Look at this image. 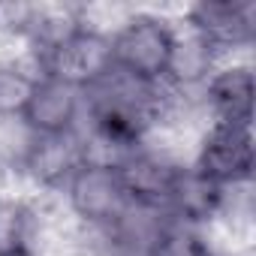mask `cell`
Wrapping results in <instances>:
<instances>
[{"instance_id": "11", "label": "cell", "mask_w": 256, "mask_h": 256, "mask_svg": "<svg viewBox=\"0 0 256 256\" xmlns=\"http://www.w3.org/2000/svg\"><path fill=\"white\" fill-rule=\"evenodd\" d=\"M226 196H229L226 190L205 181L193 166H181V175H178L175 190L166 205V217L202 229L208 220H214L220 214V208L226 205Z\"/></svg>"}, {"instance_id": "6", "label": "cell", "mask_w": 256, "mask_h": 256, "mask_svg": "<svg viewBox=\"0 0 256 256\" xmlns=\"http://www.w3.org/2000/svg\"><path fill=\"white\" fill-rule=\"evenodd\" d=\"M190 36L217 54L247 48L256 40V4L253 0H202L187 10Z\"/></svg>"}, {"instance_id": "3", "label": "cell", "mask_w": 256, "mask_h": 256, "mask_svg": "<svg viewBox=\"0 0 256 256\" xmlns=\"http://www.w3.org/2000/svg\"><path fill=\"white\" fill-rule=\"evenodd\" d=\"M60 193L66 196L70 211L82 223L100 229L102 235L112 232L126 217V211L133 208L130 196H126V190L120 184V175H118L114 163H108V160L88 157L70 175V181L64 184Z\"/></svg>"}, {"instance_id": "9", "label": "cell", "mask_w": 256, "mask_h": 256, "mask_svg": "<svg viewBox=\"0 0 256 256\" xmlns=\"http://www.w3.org/2000/svg\"><path fill=\"white\" fill-rule=\"evenodd\" d=\"M205 102L211 108L214 124H232V126H253V94L256 78L247 64H226L211 70V76L202 82Z\"/></svg>"}, {"instance_id": "4", "label": "cell", "mask_w": 256, "mask_h": 256, "mask_svg": "<svg viewBox=\"0 0 256 256\" xmlns=\"http://www.w3.org/2000/svg\"><path fill=\"white\" fill-rule=\"evenodd\" d=\"M112 70L114 66H112V40H108V34L100 30V28H90L84 22L76 30H70L60 42H54L52 48L36 54V72L40 76L60 78V82L76 84L82 90L96 84Z\"/></svg>"}, {"instance_id": "1", "label": "cell", "mask_w": 256, "mask_h": 256, "mask_svg": "<svg viewBox=\"0 0 256 256\" xmlns=\"http://www.w3.org/2000/svg\"><path fill=\"white\" fill-rule=\"evenodd\" d=\"M163 88L136 82L112 70L96 84L84 90V114L94 130V139L112 148V163L124 154L142 148L145 133L160 120Z\"/></svg>"}, {"instance_id": "8", "label": "cell", "mask_w": 256, "mask_h": 256, "mask_svg": "<svg viewBox=\"0 0 256 256\" xmlns=\"http://www.w3.org/2000/svg\"><path fill=\"white\" fill-rule=\"evenodd\" d=\"M114 169H118L120 184H124V190H126V196H130L133 205L166 214L169 196H172L175 181L181 175V163H175V160H169L163 154L136 148L130 154L118 157Z\"/></svg>"}, {"instance_id": "5", "label": "cell", "mask_w": 256, "mask_h": 256, "mask_svg": "<svg viewBox=\"0 0 256 256\" xmlns=\"http://www.w3.org/2000/svg\"><path fill=\"white\" fill-rule=\"evenodd\" d=\"M205 181L217 184L220 190L232 193L253 178L256 148H253V126H232V124H211L205 133L196 160L190 163Z\"/></svg>"}, {"instance_id": "10", "label": "cell", "mask_w": 256, "mask_h": 256, "mask_svg": "<svg viewBox=\"0 0 256 256\" xmlns=\"http://www.w3.org/2000/svg\"><path fill=\"white\" fill-rule=\"evenodd\" d=\"M88 160V145L78 139V133L72 136H30L22 166L24 172L48 187V190H64V184L70 181V175Z\"/></svg>"}, {"instance_id": "12", "label": "cell", "mask_w": 256, "mask_h": 256, "mask_svg": "<svg viewBox=\"0 0 256 256\" xmlns=\"http://www.w3.org/2000/svg\"><path fill=\"white\" fill-rule=\"evenodd\" d=\"M36 66H22V64H0V120H16L22 118L30 90L36 84Z\"/></svg>"}, {"instance_id": "7", "label": "cell", "mask_w": 256, "mask_h": 256, "mask_svg": "<svg viewBox=\"0 0 256 256\" xmlns=\"http://www.w3.org/2000/svg\"><path fill=\"white\" fill-rule=\"evenodd\" d=\"M84 114V90L52 76H36L30 100L22 112V126L30 136H72Z\"/></svg>"}, {"instance_id": "13", "label": "cell", "mask_w": 256, "mask_h": 256, "mask_svg": "<svg viewBox=\"0 0 256 256\" xmlns=\"http://www.w3.org/2000/svg\"><path fill=\"white\" fill-rule=\"evenodd\" d=\"M30 217L34 214L22 199H0V250L28 244Z\"/></svg>"}, {"instance_id": "2", "label": "cell", "mask_w": 256, "mask_h": 256, "mask_svg": "<svg viewBox=\"0 0 256 256\" xmlns=\"http://www.w3.org/2000/svg\"><path fill=\"white\" fill-rule=\"evenodd\" d=\"M108 40H112V66L118 72L157 88L169 84L181 40V34L169 18L157 12L126 16L114 28V34H108Z\"/></svg>"}, {"instance_id": "14", "label": "cell", "mask_w": 256, "mask_h": 256, "mask_svg": "<svg viewBox=\"0 0 256 256\" xmlns=\"http://www.w3.org/2000/svg\"><path fill=\"white\" fill-rule=\"evenodd\" d=\"M0 256H36V253H34L30 244H16V247H4Z\"/></svg>"}]
</instances>
